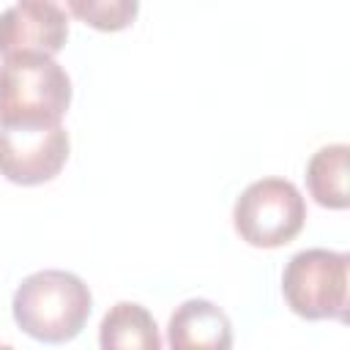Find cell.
Segmentation results:
<instances>
[{"label":"cell","mask_w":350,"mask_h":350,"mask_svg":"<svg viewBox=\"0 0 350 350\" xmlns=\"http://www.w3.org/2000/svg\"><path fill=\"white\" fill-rule=\"evenodd\" d=\"M93 309L90 287L71 271L44 268L22 279L14 293V323L36 342H71Z\"/></svg>","instance_id":"obj_1"},{"label":"cell","mask_w":350,"mask_h":350,"mask_svg":"<svg viewBox=\"0 0 350 350\" xmlns=\"http://www.w3.org/2000/svg\"><path fill=\"white\" fill-rule=\"evenodd\" d=\"M71 104V79L52 55H14L0 66V123H57Z\"/></svg>","instance_id":"obj_2"},{"label":"cell","mask_w":350,"mask_h":350,"mask_svg":"<svg viewBox=\"0 0 350 350\" xmlns=\"http://www.w3.org/2000/svg\"><path fill=\"white\" fill-rule=\"evenodd\" d=\"M350 254L334 249H304L282 273V295L304 320H347Z\"/></svg>","instance_id":"obj_3"},{"label":"cell","mask_w":350,"mask_h":350,"mask_svg":"<svg viewBox=\"0 0 350 350\" xmlns=\"http://www.w3.org/2000/svg\"><path fill=\"white\" fill-rule=\"evenodd\" d=\"M232 224L249 246L279 249L304 230L306 200L298 186L284 178H260L235 200Z\"/></svg>","instance_id":"obj_4"},{"label":"cell","mask_w":350,"mask_h":350,"mask_svg":"<svg viewBox=\"0 0 350 350\" xmlns=\"http://www.w3.org/2000/svg\"><path fill=\"white\" fill-rule=\"evenodd\" d=\"M63 123H0V175L19 186H38L60 175L68 161Z\"/></svg>","instance_id":"obj_5"},{"label":"cell","mask_w":350,"mask_h":350,"mask_svg":"<svg viewBox=\"0 0 350 350\" xmlns=\"http://www.w3.org/2000/svg\"><path fill=\"white\" fill-rule=\"evenodd\" d=\"M68 38V14L49 0H19L0 14V55H57Z\"/></svg>","instance_id":"obj_6"},{"label":"cell","mask_w":350,"mask_h":350,"mask_svg":"<svg viewBox=\"0 0 350 350\" xmlns=\"http://www.w3.org/2000/svg\"><path fill=\"white\" fill-rule=\"evenodd\" d=\"M167 342L175 350H191V347L224 350L232 345V323L213 301L189 298L172 312L167 325Z\"/></svg>","instance_id":"obj_7"},{"label":"cell","mask_w":350,"mask_h":350,"mask_svg":"<svg viewBox=\"0 0 350 350\" xmlns=\"http://www.w3.org/2000/svg\"><path fill=\"white\" fill-rule=\"evenodd\" d=\"M98 345L104 350H159L161 336L153 314L134 301H118L98 325Z\"/></svg>","instance_id":"obj_8"},{"label":"cell","mask_w":350,"mask_h":350,"mask_svg":"<svg viewBox=\"0 0 350 350\" xmlns=\"http://www.w3.org/2000/svg\"><path fill=\"white\" fill-rule=\"evenodd\" d=\"M347 156L350 148L345 142L323 145L320 150L312 153L306 164V186L309 194L314 197L317 205L345 211L350 197H347Z\"/></svg>","instance_id":"obj_9"},{"label":"cell","mask_w":350,"mask_h":350,"mask_svg":"<svg viewBox=\"0 0 350 350\" xmlns=\"http://www.w3.org/2000/svg\"><path fill=\"white\" fill-rule=\"evenodd\" d=\"M60 5L68 19H79L101 33H118L126 30L137 14H139V0H49Z\"/></svg>","instance_id":"obj_10"}]
</instances>
